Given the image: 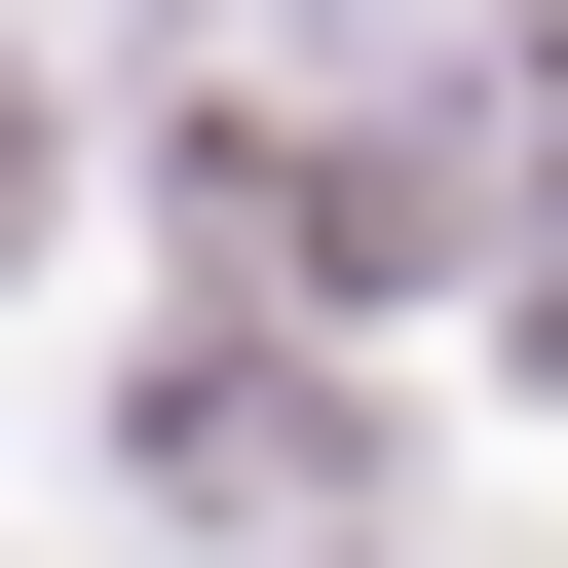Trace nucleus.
Masks as SVG:
<instances>
[{
	"instance_id": "obj_1",
	"label": "nucleus",
	"mask_w": 568,
	"mask_h": 568,
	"mask_svg": "<svg viewBox=\"0 0 568 568\" xmlns=\"http://www.w3.org/2000/svg\"><path fill=\"white\" fill-rule=\"evenodd\" d=\"M39 190H77V114H39V77H0V265H39Z\"/></svg>"
}]
</instances>
